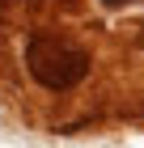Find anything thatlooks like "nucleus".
<instances>
[{
    "mask_svg": "<svg viewBox=\"0 0 144 148\" xmlns=\"http://www.w3.org/2000/svg\"><path fill=\"white\" fill-rule=\"evenodd\" d=\"M25 68L47 93H68L89 76V51L59 34H34L25 42Z\"/></svg>",
    "mask_w": 144,
    "mask_h": 148,
    "instance_id": "obj_1",
    "label": "nucleus"
}]
</instances>
